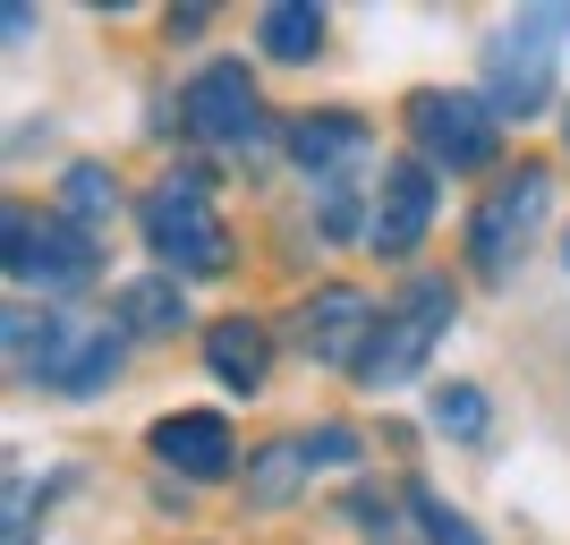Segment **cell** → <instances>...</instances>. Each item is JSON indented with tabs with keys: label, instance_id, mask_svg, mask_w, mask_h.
Listing matches in <instances>:
<instances>
[{
	"label": "cell",
	"instance_id": "cell-7",
	"mask_svg": "<svg viewBox=\"0 0 570 545\" xmlns=\"http://www.w3.org/2000/svg\"><path fill=\"white\" fill-rule=\"evenodd\" d=\"M9 273L35 290H77L86 273H95V256H86V231H69V222H26L9 214Z\"/></svg>",
	"mask_w": 570,
	"mask_h": 545
},
{
	"label": "cell",
	"instance_id": "cell-10",
	"mask_svg": "<svg viewBox=\"0 0 570 545\" xmlns=\"http://www.w3.org/2000/svg\"><path fill=\"white\" fill-rule=\"evenodd\" d=\"M154 451H163L179 477H230L238 469V444H230V427H222L214 409H179V418H163V427H154Z\"/></svg>",
	"mask_w": 570,
	"mask_h": 545
},
{
	"label": "cell",
	"instance_id": "cell-17",
	"mask_svg": "<svg viewBox=\"0 0 570 545\" xmlns=\"http://www.w3.org/2000/svg\"><path fill=\"white\" fill-rule=\"evenodd\" d=\"M111 205H119V179H111L102 163H77V171H69V231L111 222Z\"/></svg>",
	"mask_w": 570,
	"mask_h": 545
},
{
	"label": "cell",
	"instance_id": "cell-5",
	"mask_svg": "<svg viewBox=\"0 0 570 545\" xmlns=\"http://www.w3.org/2000/svg\"><path fill=\"white\" fill-rule=\"evenodd\" d=\"M409 128L443 171H485L494 163V111L469 95H417L409 103Z\"/></svg>",
	"mask_w": 570,
	"mask_h": 545
},
{
	"label": "cell",
	"instance_id": "cell-11",
	"mask_svg": "<svg viewBox=\"0 0 570 545\" xmlns=\"http://www.w3.org/2000/svg\"><path fill=\"white\" fill-rule=\"evenodd\" d=\"M366 324H375L366 290H341V282H333V290L307 308V350H315V358H366V350H357V332H366Z\"/></svg>",
	"mask_w": 570,
	"mask_h": 545
},
{
	"label": "cell",
	"instance_id": "cell-14",
	"mask_svg": "<svg viewBox=\"0 0 570 545\" xmlns=\"http://www.w3.org/2000/svg\"><path fill=\"white\" fill-rule=\"evenodd\" d=\"M205 358H214V376H222V383H238V392H256V383H264V324H247V315L214 324Z\"/></svg>",
	"mask_w": 570,
	"mask_h": 545
},
{
	"label": "cell",
	"instance_id": "cell-8",
	"mask_svg": "<svg viewBox=\"0 0 570 545\" xmlns=\"http://www.w3.org/2000/svg\"><path fill=\"white\" fill-rule=\"evenodd\" d=\"M434 222V171L426 163H392L375 188V214H366V247L375 256H409Z\"/></svg>",
	"mask_w": 570,
	"mask_h": 545
},
{
	"label": "cell",
	"instance_id": "cell-3",
	"mask_svg": "<svg viewBox=\"0 0 570 545\" xmlns=\"http://www.w3.org/2000/svg\"><path fill=\"white\" fill-rule=\"evenodd\" d=\"M553 35H570V9H528V18H511L494 35V51H485V95H494V111H537L546 103V77H553Z\"/></svg>",
	"mask_w": 570,
	"mask_h": 545
},
{
	"label": "cell",
	"instance_id": "cell-6",
	"mask_svg": "<svg viewBox=\"0 0 570 545\" xmlns=\"http://www.w3.org/2000/svg\"><path fill=\"white\" fill-rule=\"evenodd\" d=\"M179 119H188L205 145H256L264 103H256V86H247V69H238V60H214V69L179 95Z\"/></svg>",
	"mask_w": 570,
	"mask_h": 545
},
{
	"label": "cell",
	"instance_id": "cell-4",
	"mask_svg": "<svg viewBox=\"0 0 570 545\" xmlns=\"http://www.w3.org/2000/svg\"><path fill=\"white\" fill-rule=\"evenodd\" d=\"M443 324H452V282H409L401 315H392V324H375V341H366V358H357V376L375 383V392L409 383L417 367H426V350L443 341Z\"/></svg>",
	"mask_w": 570,
	"mask_h": 545
},
{
	"label": "cell",
	"instance_id": "cell-1",
	"mask_svg": "<svg viewBox=\"0 0 570 545\" xmlns=\"http://www.w3.org/2000/svg\"><path fill=\"white\" fill-rule=\"evenodd\" d=\"M9 350H18V367L35 383H51V392H102V383L119 376V332L86 324V315H43V324L9 315Z\"/></svg>",
	"mask_w": 570,
	"mask_h": 545
},
{
	"label": "cell",
	"instance_id": "cell-12",
	"mask_svg": "<svg viewBox=\"0 0 570 545\" xmlns=\"http://www.w3.org/2000/svg\"><path fill=\"white\" fill-rule=\"evenodd\" d=\"M289 154H298V171H341V163H366V128H357L350 111H315L289 128Z\"/></svg>",
	"mask_w": 570,
	"mask_h": 545
},
{
	"label": "cell",
	"instance_id": "cell-16",
	"mask_svg": "<svg viewBox=\"0 0 570 545\" xmlns=\"http://www.w3.org/2000/svg\"><path fill=\"white\" fill-rule=\"evenodd\" d=\"M307 444H273V451H256V460H247V495L256 503H289L298 495V486H307Z\"/></svg>",
	"mask_w": 570,
	"mask_h": 545
},
{
	"label": "cell",
	"instance_id": "cell-15",
	"mask_svg": "<svg viewBox=\"0 0 570 545\" xmlns=\"http://www.w3.org/2000/svg\"><path fill=\"white\" fill-rule=\"evenodd\" d=\"M119 324H128V332H179V324H188V299H179L170 273H145V282L119 290Z\"/></svg>",
	"mask_w": 570,
	"mask_h": 545
},
{
	"label": "cell",
	"instance_id": "cell-13",
	"mask_svg": "<svg viewBox=\"0 0 570 545\" xmlns=\"http://www.w3.org/2000/svg\"><path fill=\"white\" fill-rule=\"evenodd\" d=\"M256 43L273 51V60H315L324 51V9H307V0H273L256 18Z\"/></svg>",
	"mask_w": 570,
	"mask_h": 545
},
{
	"label": "cell",
	"instance_id": "cell-19",
	"mask_svg": "<svg viewBox=\"0 0 570 545\" xmlns=\"http://www.w3.org/2000/svg\"><path fill=\"white\" fill-rule=\"evenodd\" d=\"M409 512L426 520V537H434V545H485V537H476V528H469V520L452 512V503H443V495H426V486L409 495Z\"/></svg>",
	"mask_w": 570,
	"mask_h": 545
},
{
	"label": "cell",
	"instance_id": "cell-18",
	"mask_svg": "<svg viewBox=\"0 0 570 545\" xmlns=\"http://www.w3.org/2000/svg\"><path fill=\"white\" fill-rule=\"evenodd\" d=\"M426 409H434L443 435H485V392H476V383H443Z\"/></svg>",
	"mask_w": 570,
	"mask_h": 545
},
{
	"label": "cell",
	"instance_id": "cell-20",
	"mask_svg": "<svg viewBox=\"0 0 570 545\" xmlns=\"http://www.w3.org/2000/svg\"><path fill=\"white\" fill-rule=\"evenodd\" d=\"M307 460H315V469H324V460H357V435L350 427H315L307 435Z\"/></svg>",
	"mask_w": 570,
	"mask_h": 545
},
{
	"label": "cell",
	"instance_id": "cell-21",
	"mask_svg": "<svg viewBox=\"0 0 570 545\" xmlns=\"http://www.w3.org/2000/svg\"><path fill=\"white\" fill-rule=\"evenodd\" d=\"M562 264H570V239H562Z\"/></svg>",
	"mask_w": 570,
	"mask_h": 545
},
{
	"label": "cell",
	"instance_id": "cell-2",
	"mask_svg": "<svg viewBox=\"0 0 570 545\" xmlns=\"http://www.w3.org/2000/svg\"><path fill=\"white\" fill-rule=\"evenodd\" d=\"M145 239H154L163 273H222L230 264V231H222V214H214V196H205L196 171H170L163 188H154Z\"/></svg>",
	"mask_w": 570,
	"mask_h": 545
},
{
	"label": "cell",
	"instance_id": "cell-9",
	"mask_svg": "<svg viewBox=\"0 0 570 545\" xmlns=\"http://www.w3.org/2000/svg\"><path fill=\"white\" fill-rule=\"evenodd\" d=\"M537 214H546V171H520V179H502V188L476 205V231H469L476 273H502V264H511V247L537 231Z\"/></svg>",
	"mask_w": 570,
	"mask_h": 545
}]
</instances>
